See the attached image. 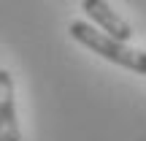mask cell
Here are the masks:
<instances>
[{
	"instance_id": "1",
	"label": "cell",
	"mask_w": 146,
	"mask_h": 141,
	"mask_svg": "<svg viewBox=\"0 0 146 141\" xmlns=\"http://www.w3.org/2000/svg\"><path fill=\"white\" fill-rule=\"evenodd\" d=\"M68 33H70V38H76L78 43H84L87 49H92L95 54L106 57L108 63L122 65V68H127V71H135V73H143L146 76V52H141V49H130L127 43L116 41V38L106 35V33L95 30L92 25L78 22V19L70 22Z\"/></svg>"
},
{
	"instance_id": "2",
	"label": "cell",
	"mask_w": 146,
	"mask_h": 141,
	"mask_svg": "<svg viewBox=\"0 0 146 141\" xmlns=\"http://www.w3.org/2000/svg\"><path fill=\"white\" fill-rule=\"evenodd\" d=\"M81 8H84V14H87L89 19L106 33V35L116 38V41H122V43H127L133 38V27L127 25V22L122 19L106 0H84Z\"/></svg>"
},
{
	"instance_id": "3",
	"label": "cell",
	"mask_w": 146,
	"mask_h": 141,
	"mask_svg": "<svg viewBox=\"0 0 146 141\" xmlns=\"http://www.w3.org/2000/svg\"><path fill=\"white\" fill-rule=\"evenodd\" d=\"M0 141H22L14 106V76L0 68Z\"/></svg>"
}]
</instances>
